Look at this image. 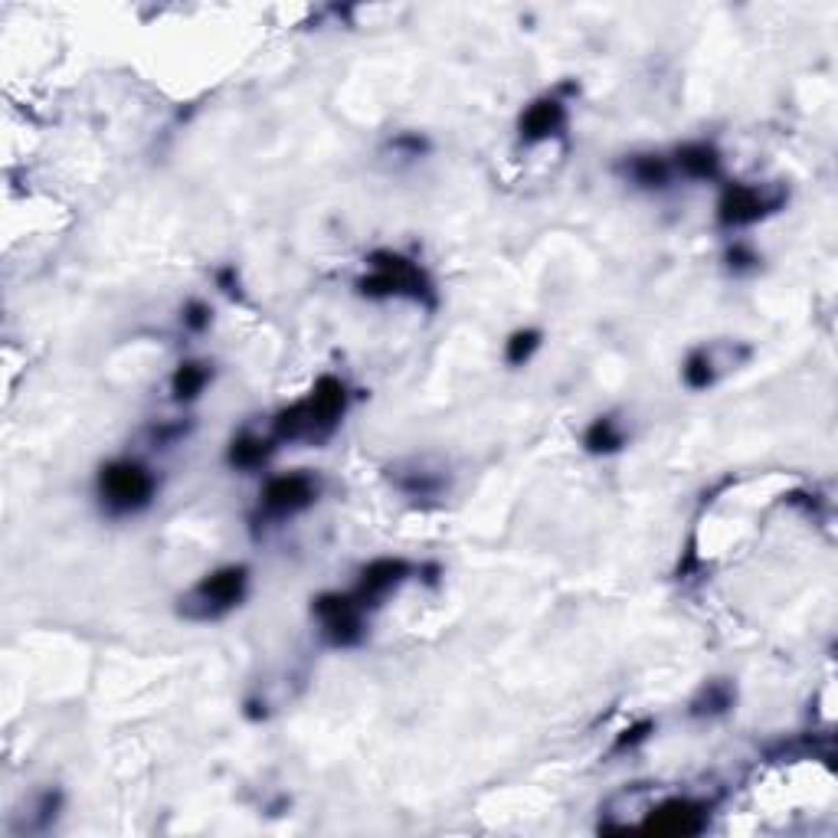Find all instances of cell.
<instances>
[{"label": "cell", "instance_id": "3957f363", "mask_svg": "<svg viewBox=\"0 0 838 838\" xmlns=\"http://www.w3.org/2000/svg\"><path fill=\"white\" fill-rule=\"evenodd\" d=\"M158 495L155 471L135 459H115L98 471V498L102 508L115 518H128L145 511Z\"/></svg>", "mask_w": 838, "mask_h": 838}, {"label": "cell", "instance_id": "4fadbf2b", "mask_svg": "<svg viewBox=\"0 0 838 838\" xmlns=\"http://www.w3.org/2000/svg\"><path fill=\"white\" fill-rule=\"evenodd\" d=\"M626 174H629V181L636 187L661 190V187H668L675 168H671V161L661 158V155H633L629 165H626Z\"/></svg>", "mask_w": 838, "mask_h": 838}, {"label": "cell", "instance_id": "7c38bea8", "mask_svg": "<svg viewBox=\"0 0 838 838\" xmlns=\"http://www.w3.org/2000/svg\"><path fill=\"white\" fill-rule=\"evenodd\" d=\"M276 453V439H263V436H253V433H240L230 449H226V463L240 471H253V468H263Z\"/></svg>", "mask_w": 838, "mask_h": 838}, {"label": "cell", "instance_id": "7a4b0ae2", "mask_svg": "<svg viewBox=\"0 0 838 838\" xmlns=\"http://www.w3.org/2000/svg\"><path fill=\"white\" fill-rule=\"evenodd\" d=\"M246 590H250V566L243 563L220 566L187 590L178 613L190 623H216L246 600Z\"/></svg>", "mask_w": 838, "mask_h": 838}, {"label": "cell", "instance_id": "ac0fdd59", "mask_svg": "<svg viewBox=\"0 0 838 838\" xmlns=\"http://www.w3.org/2000/svg\"><path fill=\"white\" fill-rule=\"evenodd\" d=\"M541 341H544V335H541V331H534V328H521V331H515V335L505 341V361H508L511 368H524V364L538 354Z\"/></svg>", "mask_w": 838, "mask_h": 838}, {"label": "cell", "instance_id": "e0dca14e", "mask_svg": "<svg viewBox=\"0 0 838 838\" xmlns=\"http://www.w3.org/2000/svg\"><path fill=\"white\" fill-rule=\"evenodd\" d=\"M734 708V688L728 681H711L701 688V694L691 701L694 718H721Z\"/></svg>", "mask_w": 838, "mask_h": 838}, {"label": "cell", "instance_id": "5bb4252c", "mask_svg": "<svg viewBox=\"0 0 838 838\" xmlns=\"http://www.w3.org/2000/svg\"><path fill=\"white\" fill-rule=\"evenodd\" d=\"M626 446V433L613 416H596L583 433V449L590 456H613Z\"/></svg>", "mask_w": 838, "mask_h": 838}, {"label": "cell", "instance_id": "d6986e66", "mask_svg": "<svg viewBox=\"0 0 838 838\" xmlns=\"http://www.w3.org/2000/svg\"><path fill=\"white\" fill-rule=\"evenodd\" d=\"M181 321H184L187 331L200 335V331H206V328H210V321H213V311H210V305H203V301H187Z\"/></svg>", "mask_w": 838, "mask_h": 838}, {"label": "cell", "instance_id": "ba28073f", "mask_svg": "<svg viewBox=\"0 0 838 838\" xmlns=\"http://www.w3.org/2000/svg\"><path fill=\"white\" fill-rule=\"evenodd\" d=\"M783 203V193H766V187L734 184L721 193L718 203V223L728 230H741L760 223L766 213H773Z\"/></svg>", "mask_w": 838, "mask_h": 838}, {"label": "cell", "instance_id": "ffe728a7", "mask_svg": "<svg viewBox=\"0 0 838 838\" xmlns=\"http://www.w3.org/2000/svg\"><path fill=\"white\" fill-rule=\"evenodd\" d=\"M649 731H653V721H643V724H636L633 731H626V738L616 744V750H626V746H636L643 744L646 738H649Z\"/></svg>", "mask_w": 838, "mask_h": 838}, {"label": "cell", "instance_id": "8992f818", "mask_svg": "<svg viewBox=\"0 0 838 838\" xmlns=\"http://www.w3.org/2000/svg\"><path fill=\"white\" fill-rule=\"evenodd\" d=\"M318 501V481L308 471H288L276 475L266 481L263 495H259V508L266 518H295L301 511H308Z\"/></svg>", "mask_w": 838, "mask_h": 838}, {"label": "cell", "instance_id": "8fae6325", "mask_svg": "<svg viewBox=\"0 0 838 838\" xmlns=\"http://www.w3.org/2000/svg\"><path fill=\"white\" fill-rule=\"evenodd\" d=\"M671 168L691 181H714L721 174V151L708 141H688L675 151Z\"/></svg>", "mask_w": 838, "mask_h": 838}, {"label": "cell", "instance_id": "5b68a950", "mask_svg": "<svg viewBox=\"0 0 838 838\" xmlns=\"http://www.w3.org/2000/svg\"><path fill=\"white\" fill-rule=\"evenodd\" d=\"M311 613L321 623V636L331 649H354L368 636V609L354 593H321L311 603Z\"/></svg>", "mask_w": 838, "mask_h": 838}, {"label": "cell", "instance_id": "30bf717a", "mask_svg": "<svg viewBox=\"0 0 838 838\" xmlns=\"http://www.w3.org/2000/svg\"><path fill=\"white\" fill-rule=\"evenodd\" d=\"M566 125V105L560 95H544L538 102H531L518 121V131H521V141L524 145H541V141H551L558 138Z\"/></svg>", "mask_w": 838, "mask_h": 838}, {"label": "cell", "instance_id": "9a60e30c", "mask_svg": "<svg viewBox=\"0 0 838 838\" xmlns=\"http://www.w3.org/2000/svg\"><path fill=\"white\" fill-rule=\"evenodd\" d=\"M210 364H203V361H184V364H178V371L171 376V396L178 400V403H190V400H197L203 390H206V383H210Z\"/></svg>", "mask_w": 838, "mask_h": 838}, {"label": "cell", "instance_id": "6da1fadb", "mask_svg": "<svg viewBox=\"0 0 838 838\" xmlns=\"http://www.w3.org/2000/svg\"><path fill=\"white\" fill-rule=\"evenodd\" d=\"M348 410V386L344 380L325 373L315 380L311 393L273 420V439L279 443H325Z\"/></svg>", "mask_w": 838, "mask_h": 838}, {"label": "cell", "instance_id": "2e32d148", "mask_svg": "<svg viewBox=\"0 0 838 838\" xmlns=\"http://www.w3.org/2000/svg\"><path fill=\"white\" fill-rule=\"evenodd\" d=\"M718 376H721V368H718L711 348H694V351L685 358V364H681V380H685V386H691V390H708V386L718 383Z\"/></svg>", "mask_w": 838, "mask_h": 838}, {"label": "cell", "instance_id": "277c9868", "mask_svg": "<svg viewBox=\"0 0 838 838\" xmlns=\"http://www.w3.org/2000/svg\"><path fill=\"white\" fill-rule=\"evenodd\" d=\"M358 291L368 298H410L420 305H436L433 282L426 279V273L396 253H373L371 273L358 279Z\"/></svg>", "mask_w": 838, "mask_h": 838}, {"label": "cell", "instance_id": "44dd1931", "mask_svg": "<svg viewBox=\"0 0 838 838\" xmlns=\"http://www.w3.org/2000/svg\"><path fill=\"white\" fill-rule=\"evenodd\" d=\"M728 259H731V266H734V269H750V266L756 263V253H753V250H746V246H741V243H738V246H734V250L728 253Z\"/></svg>", "mask_w": 838, "mask_h": 838}, {"label": "cell", "instance_id": "52a82bcc", "mask_svg": "<svg viewBox=\"0 0 838 838\" xmlns=\"http://www.w3.org/2000/svg\"><path fill=\"white\" fill-rule=\"evenodd\" d=\"M639 829L655 836H698L708 829V806L688 796H671L646 809Z\"/></svg>", "mask_w": 838, "mask_h": 838}, {"label": "cell", "instance_id": "9c48e42d", "mask_svg": "<svg viewBox=\"0 0 838 838\" xmlns=\"http://www.w3.org/2000/svg\"><path fill=\"white\" fill-rule=\"evenodd\" d=\"M410 573H413V566H410L406 560L376 558L361 570V580H358V586H354L351 593H354V600H358L364 609H373V606H380L393 590H400V586L410 580Z\"/></svg>", "mask_w": 838, "mask_h": 838}]
</instances>
